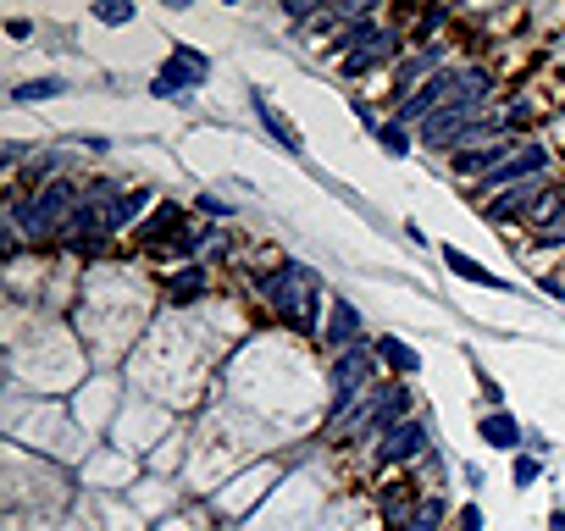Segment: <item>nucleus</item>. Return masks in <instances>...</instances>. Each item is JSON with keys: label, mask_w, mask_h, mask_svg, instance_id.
<instances>
[{"label": "nucleus", "mask_w": 565, "mask_h": 531, "mask_svg": "<svg viewBox=\"0 0 565 531\" xmlns=\"http://www.w3.org/2000/svg\"><path fill=\"white\" fill-rule=\"evenodd\" d=\"M538 89V117H549V111L565 106V67H543V78L532 83Z\"/></svg>", "instance_id": "1"}]
</instances>
